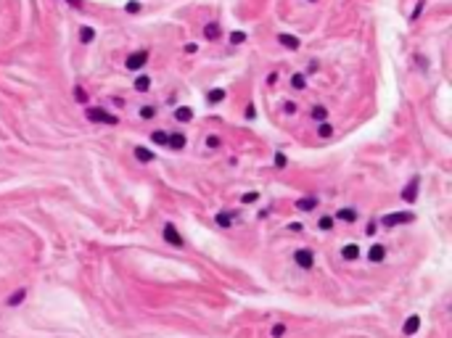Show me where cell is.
<instances>
[{
    "instance_id": "obj_7",
    "label": "cell",
    "mask_w": 452,
    "mask_h": 338,
    "mask_svg": "<svg viewBox=\"0 0 452 338\" xmlns=\"http://www.w3.org/2000/svg\"><path fill=\"white\" fill-rule=\"evenodd\" d=\"M135 159H137V161H143V164H148V161H154V159H156V153H154V151H148L145 145H135Z\"/></svg>"
},
{
    "instance_id": "obj_19",
    "label": "cell",
    "mask_w": 452,
    "mask_h": 338,
    "mask_svg": "<svg viewBox=\"0 0 452 338\" xmlns=\"http://www.w3.org/2000/svg\"><path fill=\"white\" fill-rule=\"evenodd\" d=\"M291 87H294V90H304V87H307V77H304L302 72H296L294 77H291Z\"/></svg>"
},
{
    "instance_id": "obj_30",
    "label": "cell",
    "mask_w": 452,
    "mask_h": 338,
    "mask_svg": "<svg viewBox=\"0 0 452 338\" xmlns=\"http://www.w3.org/2000/svg\"><path fill=\"white\" fill-rule=\"evenodd\" d=\"M125 11L127 13H137V11H140V3H137V0H130V3L125 5Z\"/></svg>"
},
{
    "instance_id": "obj_17",
    "label": "cell",
    "mask_w": 452,
    "mask_h": 338,
    "mask_svg": "<svg viewBox=\"0 0 452 338\" xmlns=\"http://www.w3.org/2000/svg\"><path fill=\"white\" fill-rule=\"evenodd\" d=\"M93 40H95V29H93V27H82V29H80V42H82V45H90Z\"/></svg>"
},
{
    "instance_id": "obj_10",
    "label": "cell",
    "mask_w": 452,
    "mask_h": 338,
    "mask_svg": "<svg viewBox=\"0 0 452 338\" xmlns=\"http://www.w3.org/2000/svg\"><path fill=\"white\" fill-rule=\"evenodd\" d=\"M418 328H420V317H418V314H412V317L402 325V333H405V336H415Z\"/></svg>"
},
{
    "instance_id": "obj_15",
    "label": "cell",
    "mask_w": 452,
    "mask_h": 338,
    "mask_svg": "<svg viewBox=\"0 0 452 338\" xmlns=\"http://www.w3.org/2000/svg\"><path fill=\"white\" fill-rule=\"evenodd\" d=\"M341 256H344V259H349V262H355V259L360 256V246H355V243L344 246V249H341Z\"/></svg>"
},
{
    "instance_id": "obj_35",
    "label": "cell",
    "mask_w": 452,
    "mask_h": 338,
    "mask_svg": "<svg viewBox=\"0 0 452 338\" xmlns=\"http://www.w3.org/2000/svg\"><path fill=\"white\" fill-rule=\"evenodd\" d=\"M74 95H77V101H82V103L88 101V95H85V90H82V87H77V90H74Z\"/></svg>"
},
{
    "instance_id": "obj_34",
    "label": "cell",
    "mask_w": 452,
    "mask_h": 338,
    "mask_svg": "<svg viewBox=\"0 0 452 338\" xmlns=\"http://www.w3.org/2000/svg\"><path fill=\"white\" fill-rule=\"evenodd\" d=\"M257 198H259V193H246V196H243V204H254Z\"/></svg>"
},
{
    "instance_id": "obj_16",
    "label": "cell",
    "mask_w": 452,
    "mask_h": 338,
    "mask_svg": "<svg viewBox=\"0 0 452 338\" xmlns=\"http://www.w3.org/2000/svg\"><path fill=\"white\" fill-rule=\"evenodd\" d=\"M222 101H225V90H222V87L209 90V93H206V103H212V106H214V103H222Z\"/></svg>"
},
{
    "instance_id": "obj_3",
    "label": "cell",
    "mask_w": 452,
    "mask_h": 338,
    "mask_svg": "<svg viewBox=\"0 0 452 338\" xmlns=\"http://www.w3.org/2000/svg\"><path fill=\"white\" fill-rule=\"evenodd\" d=\"M294 259L299 267H304V270H312V264H315V254H312V249H299L294 251Z\"/></svg>"
},
{
    "instance_id": "obj_1",
    "label": "cell",
    "mask_w": 452,
    "mask_h": 338,
    "mask_svg": "<svg viewBox=\"0 0 452 338\" xmlns=\"http://www.w3.org/2000/svg\"><path fill=\"white\" fill-rule=\"evenodd\" d=\"M415 219V214L412 211H394V214H386V217H381V225L384 227H397V225H407V222Z\"/></svg>"
},
{
    "instance_id": "obj_28",
    "label": "cell",
    "mask_w": 452,
    "mask_h": 338,
    "mask_svg": "<svg viewBox=\"0 0 452 338\" xmlns=\"http://www.w3.org/2000/svg\"><path fill=\"white\" fill-rule=\"evenodd\" d=\"M283 336H286V325H280V322L272 325V338H283Z\"/></svg>"
},
{
    "instance_id": "obj_27",
    "label": "cell",
    "mask_w": 452,
    "mask_h": 338,
    "mask_svg": "<svg viewBox=\"0 0 452 338\" xmlns=\"http://www.w3.org/2000/svg\"><path fill=\"white\" fill-rule=\"evenodd\" d=\"M151 137H154V143H156V145H167V137H170V135L162 132V129H156V132L151 135Z\"/></svg>"
},
{
    "instance_id": "obj_31",
    "label": "cell",
    "mask_w": 452,
    "mask_h": 338,
    "mask_svg": "<svg viewBox=\"0 0 452 338\" xmlns=\"http://www.w3.org/2000/svg\"><path fill=\"white\" fill-rule=\"evenodd\" d=\"M286 164H288V159H286V156H283V153L278 151V153H275V167H278V169H283Z\"/></svg>"
},
{
    "instance_id": "obj_36",
    "label": "cell",
    "mask_w": 452,
    "mask_h": 338,
    "mask_svg": "<svg viewBox=\"0 0 452 338\" xmlns=\"http://www.w3.org/2000/svg\"><path fill=\"white\" fill-rule=\"evenodd\" d=\"M283 106H286V114H294L296 111V103L294 101H288V103H283Z\"/></svg>"
},
{
    "instance_id": "obj_26",
    "label": "cell",
    "mask_w": 452,
    "mask_h": 338,
    "mask_svg": "<svg viewBox=\"0 0 452 338\" xmlns=\"http://www.w3.org/2000/svg\"><path fill=\"white\" fill-rule=\"evenodd\" d=\"M140 117H143V119H154V117H156V106H143V109H140Z\"/></svg>"
},
{
    "instance_id": "obj_37",
    "label": "cell",
    "mask_w": 452,
    "mask_h": 338,
    "mask_svg": "<svg viewBox=\"0 0 452 338\" xmlns=\"http://www.w3.org/2000/svg\"><path fill=\"white\" fill-rule=\"evenodd\" d=\"M365 233H367V235H375V222H367V227H365Z\"/></svg>"
},
{
    "instance_id": "obj_29",
    "label": "cell",
    "mask_w": 452,
    "mask_h": 338,
    "mask_svg": "<svg viewBox=\"0 0 452 338\" xmlns=\"http://www.w3.org/2000/svg\"><path fill=\"white\" fill-rule=\"evenodd\" d=\"M230 42H233V45L246 42V35H243V32H233V35H230Z\"/></svg>"
},
{
    "instance_id": "obj_21",
    "label": "cell",
    "mask_w": 452,
    "mask_h": 338,
    "mask_svg": "<svg viewBox=\"0 0 452 338\" xmlns=\"http://www.w3.org/2000/svg\"><path fill=\"white\" fill-rule=\"evenodd\" d=\"M175 119H178V122H190V119H193V111L182 106V109H178V111H175Z\"/></svg>"
},
{
    "instance_id": "obj_13",
    "label": "cell",
    "mask_w": 452,
    "mask_h": 338,
    "mask_svg": "<svg viewBox=\"0 0 452 338\" xmlns=\"http://www.w3.org/2000/svg\"><path fill=\"white\" fill-rule=\"evenodd\" d=\"M278 42L283 45V48H288V50L299 48V37H294V35H278Z\"/></svg>"
},
{
    "instance_id": "obj_2",
    "label": "cell",
    "mask_w": 452,
    "mask_h": 338,
    "mask_svg": "<svg viewBox=\"0 0 452 338\" xmlns=\"http://www.w3.org/2000/svg\"><path fill=\"white\" fill-rule=\"evenodd\" d=\"M88 119L90 122H101V125H109V127H117L119 119L114 117V114L103 111V109H88Z\"/></svg>"
},
{
    "instance_id": "obj_6",
    "label": "cell",
    "mask_w": 452,
    "mask_h": 338,
    "mask_svg": "<svg viewBox=\"0 0 452 338\" xmlns=\"http://www.w3.org/2000/svg\"><path fill=\"white\" fill-rule=\"evenodd\" d=\"M167 148H172V151H180V148H185V135H182V132H175V135H170V137H167Z\"/></svg>"
},
{
    "instance_id": "obj_14",
    "label": "cell",
    "mask_w": 452,
    "mask_h": 338,
    "mask_svg": "<svg viewBox=\"0 0 452 338\" xmlns=\"http://www.w3.org/2000/svg\"><path fill=\"white\" fill-rule=\"evenodd\" d=\"M418 182H420L418 177H412V182H410L407 188H405V193H402L405 201H415V196H418Z\"/></svg>"
},
{
    "instance_id": "obj_33",
    "label": "cell",
    "mask_w": 452,
    "mask_h": 338,
    "mask_svg": "<svg viewBox=\"0 0 452 338\" xmlns=\"http://www.w3.org/2000/svg\"><path fill=\"white\" fill-rule=\"evenodd\" d=\"M423 5H426V3H423V0H418V5H415V11H412V16H410V19H412V21H415V19H418V16H420V11H423Z\"/></svg>"
},
{
    "instance_id": "obj_11",
    "label": "cell",
    "mask_w": 452,
    "mask_h": 338,
    "mask_svg": "<svg viewBox=\"0 0 452 338\" xmlns=\"http://www.w3.org/2000/svg\"><path fill=\"white\" fill-rule=\"evenodd\" d=\"M367 259H370V262H384L386 259V249L381 243H375L370 251H367Z\"/></svg>"
},
{
    "instance_id": "obj_20",
    "label": "cell",
    "mask_w": 452,
    "mask_h": 338,
    "mask_svg": "<svg viewBox=\"0 0 452 338\" xmlns=\"http://www.w3.org/2000/svg\"><path fill=\"white\" fill-rule=\"evenodd\" d=\"M336 219H341V222H355V219H357V211H355V209H339V211H336Z\"/></svg>"
},
{
    "instance_id": "obj_4",
    "label": "cell",
    "mask_w": 452,
    "mask_h": 338,
    "mask_svg": "<svg viewBox=\"0 0 452 338\" xmlns=\"http://www.w3.org/2000/svg\"><path fill=\"white\" fill-rule=\"evenodd\" d=\"M145 64H148V50H137V53H133V56L127 58V69L130 72H135V69H143Z\"/></svg>"
},
{
    "instance_id": "obj_32",
    "label": "cell",
    "mask_w": 452,
    "mask_h": 338,
    "mask_svg": "<svg viewBox=\"0 0 452 338\" xmlns=\"http://www.w3.org/2000/svg\"><path fill=\"white\" fill-rule=\"evenodd\" d=\"M206 145H209V148H220V137L217 135H209V137H206Z\"/></svg>"
},
{
    "instance_id": "obj_12",
    "label": "cell",
    "mask_w": 452,
    "mask_h": 338,
    "mask_svg": "<svg viewBox=\"0 0 452 338\" xmlns=\"http://www.w3.org/2000/svg\"><path fill=\"white\" fill-rule=\"evenodd\" d=\"M315 206H317V198L315 196H307V198H299V201H296V209L299 211H312Z\"/></svg>"
},
{
    "instance_id": "obj_8",
    "label": "cell",
    "mask_w": 452,
    "mask_h": 338,
    "mask_svg": "<svg viewBox=\"0 0 452 338\" xmlns=\"http://www.w3.org/2000/svg\"><path fill=\"white\" fill-rule=\"evenodd\" d=\"M222 29H220V21H209V24L204 27V37L206 40H220Z\"/></svg>"
},
{
    "instance_id": "obj_24",
    "label": "cell",
    "mask_w": 452,
    "mask_h": 338,
    "mask_svg": "<svg viewBox=\"0 0 452 338\" xmlns=\"http://www.w3.org/2000/svg\"><path fill=\"white\" fill-rule=\"evenodd\" d=\"M325 117H328V109H325V106H315V109H312V119L323 122Z\"/></svg>"
},
{
    "instance_id": "obj_22",
    "label": "cell",
    "mask_w": 452,
    "mask_h": 338,
    "mask_svg": "<svg viewBox=\"0 0 452 338\" xmlns=\"http://www.w3.org/2000/svg\"><path fill=\"white\" fill-rule=\"evenodd\" d=\"M317 227L323 230V233H331V230H333V217H320L317 219Z\"/></svg>"
},
{
    "instance_id": "obj_23",
    "label": "cell",
    "mask_w": 452,
    "mask_h": 338,
    "mask_svg": "<svg viewBox=\"0 0 452 338\" xmlns=\"http://www.w3.org/2000/svg\"><path fill=\"white\" fill-rule=\"evenodd\" d=\"M148 87H151V80H148V77H137V80H135V90H137V93H145Z\"/></svg>"
},
{
    "instance_id": "obj_9",
    "label": "cell",
    "mask_w": 452,
    "mask_h": 338,
    "mask_svg": "<svg viewBox=\"0 0 452 338\" xmlns=\"http://www.w3.org/2000/svg\"><path fill=\"white\" fill-rule=\"evenodd\" d=\"M235 219H238V211H220L217 214V225L220 227H230Z\"/></svg>"
},
{
    "instance_id": "obj_38",
    "label": "cell",
    "mask_w": 452,
    "mask_h": 338,
    "mask_svg": "<svg viewBox=\"0 0 452 338\" xmlns=\"http://www.w3.org/2000/svg\"><path fill=\"white\" fill-rule=\"evenodd\" d=\"M66 3H69V5H74V8H80V5H82V0H66Z\"/></svg>"
},
{
    "instance_id": "obj_39",
    "label": "cell",
    "mask_w": 452,
    "mask_h": 338,
    "mask_svg": "<svg viewBox=\"0 0 452 338\" xmlns=\"http://www.w3.org/2000/svg\"><path fill=\"white\" fill-rule=\"evenodd\" d=\"M310 3H315V0H310Z\"/></svg>"
},
{
    "instance_id": "obj_5",
    "label": "cell",
    "mask_w": 452,
    "mask_h": 338,
    "mask_svg": "<svg viewBox=\"0 0 452 338\" xmlns=\"http://www.w3.org/2000/svg\"><path fill=\"white\" fill-rule=\"evenodd\" d=\"M164 241L170 243V246H178V249L182 246V238H180V233H178V227L170 225V222L164 225Z\"/></svg>"
},
{
    "instance_id": "obj_18",
    "label": "cell",
    "mask_w": 452,
    "mask_h": 338,
    "mask_svg": "<svg viewBox=\"0 0 452 338\" xmlns=\"http://www.w3.org/2000/svg\"><path fill=\"white\" fill-rule=\"evenodd\" d=\"M24 298H27V288H19L16 294L8 296V301H5V304H8V306H19L21 301H24Z\"/></svg>"
},
{
    "instance_id": "obj_25",
    "label": "cell",
    "mask_w": 452,
    "mask_h": 338,
    "mask_svg": "<svg viewBox=\"0 0 452 338\" xmlns=\"http://www.w3.org/2000/svg\"><path fill=\"white\" fill-rule=\"evenodd\" d=\"M317 135H320V137H331V135H333V127L328 125V122H323V125L317 127Z\"/></svg>"
}]
</instances>
